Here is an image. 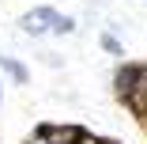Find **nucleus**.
Here are the masks:
<instances>
[{
    "label": "nucleus",
    "mask_w": 147,
    "mask_h": 144,
    "mask_svg": "<svg viewBox=\"0 0 147 144\" xmlns=\"http://www.w3.org/2000/svg\"><path fill=\"white\" fill-rule=\"evenodd\" d=\"M79 144H106V140H98V136H83Z\"/></svg>",
    "instance_id": "nucleus-8"
},
{
    "label": "nucleus",
    "mask_w": 147,
    "mask_h": 144,
    "mask_svg": "<svg viewBox=\"0 0 147 144\" xmlns=\"http://www.w3.org/2000/svg\"><path fill=\"white\" fill-rule=\"evenodd\" d=\"M102 49H106V53H121V38H113V34H102Z\"/></svg>",
    "instance_id": "nucleus-5"
},
{
    "label": "nucleus",
    "mask_w": 147,
    "mask_h": 144,
    "mask_svg": "<svg viewBox=\"0 0 147 144\" xmlns=\"http://www.w3.org/2000/svg\"><path fill=\"white\" fill-rule=\"evenodd\" d=\"M140 72H143V65H121V68H117V76H113V83H117V99H125V95L136 87Z\"/></svg>",
    "instance_id": "nucleus-2"
},
{
    "label": "nucleus",
    "mask_w": 147,
    "mask_h": 144,
    "mask_svg": "<svg viewBox=\"0 0 147 144\" xmlns=\"http://www.w3.org/2000/svg\"><path fill=\"white\" fill-rule=\"evenodd\" d=\"M26 144H49V136H45V129H38V133H30V136H26Z\"/></svg>",
    "instance_id": "nucleus-7"
},
{
    "label": "nucleus",
    "mask_w": 147,
    "mask_h": 144,
    "mask_svg": "<svg viewBox=\"0 0 147 144\" xmlns=\"http://www.w3.org/2000/svg\"><path fill=\"white\" fill-rule=\"evenodd\" d=\"M57 19H61V15H57L53 8H30V12L23 15V31L26 34H45V31L57 27Z\"/></svg>",
    "instance_id": "nucleus-1"
},
{
    "label": "nucleus",
    "mask_w": 147,
    "mask_h": 144,
    "mask_svg": "<svg viewBox=\"0 0 147 144\" xmlns=\"http://www.w3.org/2000/svg\"><path fill=\"white\" fill-rule=\"evenodd\" d=\"M45 136H49V144H79L87 133H83V129H76V125H49V129H45Z\"/></svg>",
    "instance_id": "nucleus-3"
},
{
    "label": "nucleus",
    "mask_w": 147,
    "mask_h": 144,
    "mask_svg": "<svg viewBox=\"0 0 147 144\" xmlns=\"http://www.w3.org/2000/svg\"><path fill=\"white\" fill-rule=\"evenodd\" d=\"M0 102H4V87H0Z\"/></svg>",
    "instance_id": "nucleus-9"
},
{
    "label": "nucleus",
    "mask_w": 147,
    "mask_h": 144,
    "mask_svg": "<svg viewBox=\"0 0 147 144\" xmlns=\"http://www.w3.org/2000/svg\"><path fill=\"white\" fill-rule=\"evenodd\" d=\"M72 27H76V23H72V19H64V15H61V19H57V27H53V31H57V34H68V31H72Z\"/></svg>",
    "instance_id": "nucleus-6"
},
{
    "label": "nucleus",
    "mask_w": 147,
    "mask_h": 144,
    "mask_svg": "<svg viewBox=\"0 0 147 144\" xmlns=\"http://www.w3.org/2000/svg\"><path fill=\"white\" fill-rule=\"evenodd\" d=\"M0 68H4V72H11L19 83H26V68L19 65V61H11V57H4V61H0Z\"/></svg>",
    "instance_id": "nucleus-4"
}]
</instances>
